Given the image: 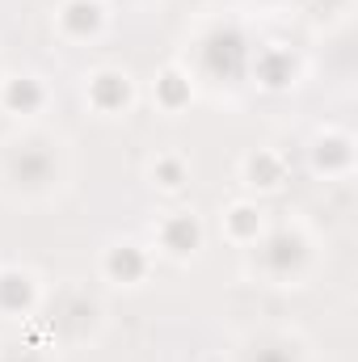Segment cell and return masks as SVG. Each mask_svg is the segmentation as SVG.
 Listing matches in <instances>:
<instances>
[{
  "mask_svg": "<svg viewBox=\"0 0 358 362\" xmlns=\"http://www.w3.org/2000/svg\"><path fill=\"white\" fill-rule=\"evenodd\" d=\"M202 64H207V72H215V76H236V72L245 68V42H241L236 34H215V38L207 42V51H202Z\"/></svg>",
  "mask_w": 358,
  "mask_h": 362,
  "instance_id": "1",
  "label": "cell"
},
{
  "mask_svg": "<svg viewBox=\"0 0 358 362\" xmlns=\"http://www.w3.org/2000/svg\"><path fill=\"white\" fill-rule=\"evenodd\" d=\"M13 173H17V181H25V185H42V181L51 177V156L42 148H21L13 156Z\"/></svg>",
  "mask_w": 358,
  "mask_h": 362,
  "instance_id": "2",
  "label": "cell"
},
{
  "mask_svg": "<svg viewBox=\"0 0 358 362\" xmlns=\"http://www.w3.org/2000/svg\"><path fill=\"white\" fill-rule=\"evenodd\" d=\"M262 257H266L270 270L287 274L291 266H299V262H304V245H299L295 236H274V240H270V249L262 253Z\"/></svg>",
  "mask_w": 358,
  "mask_h": 362,
  "instance_id": "3",
  "label": "cell"
},
{
  "mask_svg": "<svg viewBox=\"0 0 358 362\" xmlns=\"http://www.w3.org/2000/svg\"><path fill=\"white\" fill-rule=\"evenodd\" d=\"M165 240H169V249H178V253L194 249V245H198V223H194L190 215H181V219H173V223L165 228Z\"/></svg>",
  "mask_w": 358,
  "mask_h": 362,
  "instance_id": "4",
  "label": "cell"
},
{
  "mask_svg": "<svg viewBox=\"0 0 358 362\" xmlns=\"http://www.w3.org/2000/svg\"><path fill=\"white\" fill-rule=\"evenodd\" d=\"M93 101L105 105V110H114V105L127 101V85H122L118 76H97V85H93Z\"/></svg>",
  "mask_w": 358,
  "mask_h": 362,
  "instance_id": "5",
  "label": "cell"
},
{
  "mask_svg": "<svg viewBox=\"0 0 358 362\" xmlns=\"http://www.w3.org/2000/svg\"><path fill=\"white\" fill-rule=\"evenodd\" d=\"M110 274H114V278H122V282H131V278H139V274H144V257H139L135 249H118V253L110 257Z\"/></svg>",
  "mask_w": 358,
  "mask_h": 362,
  "instance_id": "6",
  "label": "cell"
},
{
  "mask_svg": "<svg viewBox=\"0 0 358 362\" xmlns=\"http://www.w3.org/2000/svg\"><path fill=\"white\" fill-rule=\"evenodd\" d=\"M25 303H30V286H25V278H17V274L0 278V308H25Z\"/></svg>",
  "mask_w": 358,
  "mask_h": 362,
  "instance_id": "7",
  "label": "cell"
},
{
  "mask_svg": "<svg viewBox=\"0 0 358 362\" xmlns=\"http://www.w3.org/2000/svg\"><path fill=\"white\" fill-rule=\"evenodd\" d=\"M97 25V4H85V0H76L72 8H68V30L72 34H85Z\"/></svg>",
  "mask_w": 358,
  "mask_h": 362,
  "instance_id": "8",
  "label": "cell"
},
{
  "mask_svg": "<svg viewBox=\"0 0 358 362\" xmlns=\"http://www.w3.org/2000/svg\"><path fill=\"white\" fill-rule=\"evenodd\" d=\"M38 101H42V93H38L34 81H17V85L8 89V105H13V110H34Z\"/></svg>",
  "mask_w": 358,
  "mask_h": 362,
  "instance_id": "9",
  "label": "cell"
},
{
  "mask_svg": "<svg viewBox=\"0 0 358 362\" xmlns=\"http://www.w3.org/2000/svg\"><path fill=\"white\" fill-rule=\"evenodd\" d=\"M287 76H291V59L287 55H266V85H287Z\"/></svg>",
  "mask_w": 358,
  "mask_h": 362,
  "instance_id": "10",
  "label": "cell"
},
{
  "mask_svg": "<svg viewBox=\"0 0 358 362\" xmlns=\"http://www.w3.org/2000/svg\"><path fill=\"white\" fill-rule=\"evenodd\" d=\"M161 97H165L169 105H178L181 97H185V85H181V76H165V85H161Z\"/></svg>",
  "mask_w": 358,
  "mask_h": 362,
  "instance_id": "11",
  "label": "cell"
},
{
  "mask_svg": "<svg viewBox=\"0 0 358 362\" xmlns=\"http://www.w3.org/2000/svg\"><path fill=\"white\" fill-rule=\"evenodd\" d=\"M249 362H291V354L287 350H258Z\"/></svg>",
  "mask_w": 358,
  "mask_h": 362,
  "instance_id": "12",
  "label": "cell"
},
{
  "mask_svg": "<svg viewBox=\"0 0 358 362\" xmlns=\"http://www.w3.org/2000/svg\"><path fill=\"white\" fill-rule=\"evenodd\" d=\"M258 173H262V185H270V177H274V160H266V156H262V160H253V177H258Z\"/></svg>",
  "mask_w": 358,
  "mask_h": 362,
  "instance_id": "13",
  "label": "cell"
},
{
  "mask_svg": "<svg viewBox=\"0 0 358 362\" xmlns=\"http://www.w3.org/2000/svg\"><path fill=\"white\" fill-rule=\"evenodd\" d=\"M236 232H253V211H236Z\"/></svg>",
  "mask_w": 358,
  "mask_h": 362,
  "instance_id": "14",
  "label": "cell"
},
{
  "mask_svg": "<svg viewBox=\"0 0 358 362\" xmlns=\"http://www.w3.org/2000/svg\"><path fill=\"white\" fill-rule=\"evenodd\" d=\"M161 177H165V185H178V177H181V169L169 160V165H161Z\"/></svg>",
  "mask_w": 358,
  "mask_h": 362,
  "instance_id": "15",
  "label": "cell"
},
{
  "mask_svg": "<svg viewBox=\"0 0 358 362\" xmlns=\"http://www.w3.org/2000/svg\"><path fill=\"white\" fill-rule=\"evenodd\" d=\"M4 362H38V358H34V354H8Z\"/></svg>",
  "mask_w": 358,
  "mask_h": 362,
  "instance_id": "16",
  "label": "cell"
}]
</instances>
